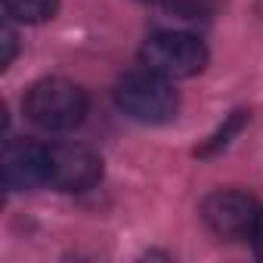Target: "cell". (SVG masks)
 Wrapping results in <instances>:
<instances>
[{
  "instance_id": "cell-1",
  "label": "cell",
  "mask_w": 263,
  "mask_h": 263,
  "mask_svg": "<svg viewBox=\"0 0 263 263\" xmlns=\"http://www.w3.org/2000/svg\"><path fill=\"white\" fill-rule=\"evenodd\" d=\"M115 102L127 118L140 124H167L180 108L174 81L149 68L127 71L115 87Z\"/></svg>"
},
{
  "instance_id": "cell-3",
  "label": "cell",
  "mask_w": 263,
  "mask_h": 263,
  "mask_svg": "<svg viewBox=\"0 0 263 263\" xmlns=\"http://www.w3.org/2000/svg\"><path fill=\"white\" fill-rule=\"evenodd\" d=\"M140 65L149 71H158L171 81L192 78L208 65V47L192 31H180V28L155 31L146 37V44L140 50Z\"/></svg>"
},
{
  "instance_id": "cell-9",
  "label": "cell",
  "mask_w": 263,
  "mask_h": 263,
  "mask_svg": "<svg viewBox=\"0 0 263 263\" xmlns=\"http://www.w3.org/2000/svg\"><path fill=\"white\" fill-rule=\"evenodd\" d=\"M4 56H0V68H7L10 62H13V56H16V34H13V28H10V22L4 25Z\"/></svg>"
},
{
  "instance_id": "cell-7",
  "label": "cell",
  "mask_w": 263,
  "mask_h": 263,
  "mask_svg": "<svg viewBox=\"0 0 263 263\" xmlns=\"http://www.w3.org/2000/svg\"><path fill=\"white\" fill-rule=\"evenodd\" d=\"M4 10L10 22H25V25H41L56 16L59 0H4Z\"/></svg>"
},
{
  "instance_id": "cell-10",
  "label": "cell",
  "mask_w": 263,
  "mask_h": 263,
  "mask_svg": "<svg viewBox=\"0 0 263 263\" xmlns=\"http://www.w3.org/2000/svg\"><path fill=\"white\" fill-rule=\"evenodd\" d=\"M251 241H254V251H257V257L263 260V208H260V217H257V226H254V235H251Z\"/></svg>"
},
{
  "instance_id": "cell-11",
  "label": "cell",
  "mask_w": 263,
  "mask_h": 263,
  "mask_svg": "<svg viewBox=\"0 0 263 263\" xmlns=\"http://www.w3.org/2000/svg\"><path fill=\"white\" fill-rule=\"evenodd\" d=\"M143 4H167V0H143Z\"/></svg>"
},
{
  "instance_id": "cell-8",
  "label": "cell",
  "mask_w": 263,
  "mask_h": 263,
  "mask_svg": "<svg viewBox=\"0 0 263 263\" xmlns=\"http://www.w3.org/2000/svg\"><path fill=\"white\" fill-rule=\"evenodd\" d=\"M245 118H248L245 111H232V115L226 118V124H223V127L217 130V134H214V137H211V140H208L201 149H198V155H214V152H220V149H223V146H226V143H229L235 134H238V130H241Z\"/></svg>"
},
{
  "instance_id": "cell-4",
  "label": "cell",
  "mask_w": 263,
  "mask_h": 263,
  "mask_svg": "<svg viewBox=\"0 0 263 263\" xmlns=\"http://www.w3.org/2000/svg\"><path fill=\"white\" fill-rule=\"evenodd\" d=\"M102 161L96 152L78 143L47 146V183L62 192H87L99 183Z\"/></svg>"
},
{
  "instance_id": "cell-6",
  "label": "cell",
  "mask_w": 263,
  "mask_h": 263,
  "mask_svg": "<svg viewBox=\"0 0 263 263\" xmlns=\"http://www.w3.org/2000/svg\"><path fill=\"white\" fill-rule=\"evenodd\" d=\"M4 183L13 192L47 183V146L31 140H7L4 146Z\"/></svg>"
},
{
  "instance_id": "cell-2",
  "label": "cell",
  "mask_w": 263,
  "mask_h": 263,
  "mask_svg": "<svg viewBox=\"0 0 263 263\" xmlns=\"http://www.w3.org/2000/svg\"><path fill=\"white\" fill-rule=\"evenodd\" d=\"M25 115L50 134L74 130L87 115V93L68 78H44L25 96Z\"/></svg>"
},
{
  "instance_id": "cell-5",
  "label": "cell",
  "mask_w": 263,
  "mask_h": 263,
  "mask_svg": "<svg viewBox=\"0 0 263 263\" xmlns=\"http://www.w3.org/2000/svg\"><path fill=\"white\" fill-rule=\"evenodd\" d=\"M257 217H260V204L251 195L235 192V189H220V192L208 195L201 204V220L208 223V229L229 241L251 238Z\"/></svg>"
}]
</instances>
